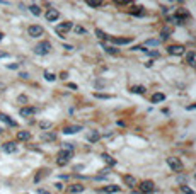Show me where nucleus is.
Here are the masks:
<instances>
[{"mask_svg": "<svg viewBox=\"0 0 196 194\" xmlns=\"http://www.w3.org/2000/svg\"><path fill=\"white\" fill-rule=\"evenodd\" d=\"M31 138V133L29 131H17V140L19 141H27Z\"/></svg>", "mask_w": 196, "mask_h": 194, "instance_id": "12", "label": "nucleus"}, {"mask_svg": "<svg viewBox=\"0 0 196 194\" xmlns=\"http://www.w3.org/2000/svg\"><path fill=\"white\" fill-rule=\"evenodd\" d=\"M44 78H46L48 82H53V80H55L56 77H55V75H53L51 72H44Z\"/></svg>", "mask_w": 196, "mask_h": 194, "instance_id": "31", "label": "nucleus"}, {"mask_svg": "<svg viewBox=\"0 0 196 194\" xmlns=\"http://www.w3.org/2000/svg\"><path fill=\"white\" fill-rule=\"evenodd\" d=\"M0 121L7 123V124H9V126H12V128H15V126H17V123H15L14 119H10V116H7V114H3V112H0Z\"/></svg>", "mask_w": 196, "mask_h": 194, "instance_id": "11", "label": "nucleus"}, {"mask_svg": "<svg viewBox=\"0 0 196 194\" xmlns=\"http://www.w3.org/2000/svg\"><path fill=\"white\" fill-rule=\"evenodd\" d=\"M96 34H97V37H99V39H104V41H106V39H109V37H108V34H104L101 29H96Z\"/></svg>", "mask_w": 196, "mask_h": 194, "instance_id": "27", "label": "nucleus"}, {"mask_svg": "<svg viewBox=\"0 0 196 194\" xmlns=\"http://www.w3.org/2000/svg\"><path fill=\"white\" fill-rule=\"evenodd\" d=\"M58 17H60V12L56 9H48L46 10V20L55 22V20H58Z\"/></svg>", "mask_w": 196, "mask_h": 194, "instance_id": "9", "label": "nucleus"}, {"mask_svg": "<svg viewBox=\"0 0 196 194\" xmlns=\"http://www.w3.org/2000/svg\"><path fill=\"white\" fill-rule=\"evenodd\" d=\"M123 181H125V184H126L128 187H135V184H137L135 177H131V176H125V177H123Z\"/></svg>", "mask_w": 196, "mask_h": 194, "instance_id": "19", "label": "nucleus"}, {"mask_svg": "<svg viewBox=\"0 0 196 194\" xmlns=\"http://www.w3.org/2000/svg\"><path fill=\"white\" fill-rule=\"evenodd\" d=\"M102 160H104L109 167H114V165H116V160H114L111 155H108V153H102Z\"/></svg>", "mask_w": 196, "mask_h": 194, "instance_id": "16", "label": "nucleus"}, {"mask_svg": "<svg viewBox=\"0 0 196 194\" xmlns=\"http://www.w3.org/2000/svg\"><path fill=\"white\" fill-rule=\"evenodd\" d=\"M2 39H3V32H0V41H2Z\"/></svg>", "mask_w": 196, "mask_h": 194, "instance_id": "44", "label": "nucleus"}, {"mask_svg": "<svg viewBox=\"0 0 196 194\" xmlns=\"http://www.w3.org/2000/svg\"><path fill=\"white\" fill-rule=\"evenodd\" d=\"M44 176H48V170H46V169H44V170H39V174L34 177V182H39V181H41Z\"/></svg>", "mask_w": 196, "mask_h": 194, "instance_id": "25", "label": "nucleus"}, {"mask_svg": "<svg viewBox=\"0 0 196 194\" xmlns=\"http://www.w3.org/2000/svg\"><path fill=\"white\" fill-rule=\"evenodd\" d=\"M38 193H39V194H51V193H49V191H44V189H39Z\"/></svg>", "mask_w": 196, "mask_h": 194, "instance_id": "41", "label": "nucleus"}, {"mask_svg": "<svg viewBox=\"0 0 196 194\" xmlns=\"http://www.w3.org/2000/svg\"><path fill=\"white\" fill-rule=\"evenodd\" d=\"M39 128H41V130H49V128H51V123H49V121H41V123H39Z\"/></svg>", "mask_w": 196, "mask_h": 194, "instance_id": "29", "label": "nucleus"}, {"mask_svg": "<svg viewBox=\"0 0 196 194\" xmlns=\"http://www.w3.org/2000/svg\"><path fill=\"white\" fill-rule=\"evenodd\" d=\"M19 114H20L22 118H31V116L36 114V107H32V106H24V107H20Z\"/></svg>", "mask_w": 196, "mask_h": 194, "instance_id": "8", "label": "nucleus"}, {"mask_svg": "<svg viewBox=\"0 0 196 194\" xmlns=\"http://www.w3.org/2000/svg\"><path fill=\"white\" fill-rule=\"evenodd\" d=\"M41 138H43V140H44V141H53V140H55V138H56V135H55V133H46V131H44V133H43V136H41Z\"/></svg>", "mask_w": 196, "mask_h": 194, "instance_id": "21", "label": "nucleus"}, {"mask_svg": "<svg viewBox=\"0 0 196 194\" xmlns=\"http://www.w3.org/2000/svg\"><path fill=\"white\" fill-rule=\"evenodd\" d=\"M49 51H51V43H49V41H41V43H38V44L34 46V53L39 55V56H44V55H48Z\"/></svg>", "mask_w": 196, "mask_h": 194, "instance_id": "1", "label": "nucleus"}, {"mask_svg": "<svg viewBox=\"0 0 196 194\" xmlns=\"http://www.w3.org/2000/svg\"><path fill=\"white\" fill-rule=\"evenodd\" d=\"M84 189H85V187H84L82 184H73V186H70V187H68V191H70L72 194H79V193H82Z\"/></svg>", "mask_w": 196, "mask_h": 194, "instance_id": "14", "label": "nucleus"}, {"mask_svg": "<svg viewBox=\"0 0 196 194\" xmlns=\"http://www.w3.org/2000/svg\"><path fill=\"white\" fill-rule=\"evenodd\" d=\"M188 109H196V102L195 104H191V106H188Z\"/></svg>", "mask_w": 196, "mask_h": 194, "instance_id": "43", "label": "nucleus"}, {"mask_svg": "<svg viewBox=\"0 0 196 194\" xmlns=\"http://www.w3.org/2000/svg\"><path fill=\"white\" fill-rule=\"evenodd\" d=\"M145 53H148V55H152V56H159V51H150V49H147Z\"/></svg>", "mask_w": 196, "mask_h": 194, "instance_id": "40", "label": "nucleus"}, {"mask_svg": "<svg viewBox=\"0 0 196 194\" xmlns=\"http://www.w3.org/2000/svg\"><path fill=\"white\" fill-rule=\"evenodd\" d=\"M5 90H7V85H5L3 82H0V94H3Z\"/></svg>", "mask_w": 196, "mask_h": 194, "instance_id": "38", "label": "nucleus"}, {"mask_svg": "<svg viewBox=\"0 0 196 194\" xmlns=\"http://www.w3.org/2000/svg\"><path fill=\"white\" fill-rule=\"evenodd\" d=\"M27 32H29V36H31V37H39V36H43V34H44V29H43L41 26H38V24H32V26H29Z\"/></svg>", "mask_w": 196, "mask_h": 194, "instance_id": "3", "label": "nucleus"}, {"mask_svg": "<svg viewBox=\"0 0 196 194\" xmlns=\"http://www.w3.org/2000/svg\"><path fill=\"white\" fill-rule=\"evenodd\" d=\"M140 191L143 194L154 193V191H155V184H154L152 181H143V182H140Z\"/></svg>", "mask_w": 196, "mask_h": 194, "instance_id": "7", "label": "nucleus"}, {"mask_svg": "<svg viewBox=\"0 0 196 194\" xmlns=\"http://www.w3.org/2000/svg\"><path fill=\"white\" fill-rule=\"evenodd\" d=\"M130 90L135 92V94H143V92H145V87H142V85H133Z\"/></svg>", "mask_w": 196, "mask_h": 194, "instance_id": "22", "label": "nucleus"}, {"mask_svg": "<svg viewBox=\"0 0 196 194\" xmlns=\"http://www.w3.org/2000/svg\"><path fill=\"white\" fill-rule=\"evenodd\" d=\"M87 138H89V141H90V143H96V141H99V140H101V133H99V131H90Z\"/></svg>", "mask_w": 196, "mask_h": 194, "instance_id": "13", "label": "nucleus"}, {"mask_svg": "<svg viewBox=\"0 0 196 194\" xmlns=\"http://www.w3.org/2000/svg\"><path fill=\"white\" fill-rule=\"evenodd\" d=\"M29 10H31L34 15H39V14H41V9H39V5H36V3H32V5L29 7Z\"/></svg>", "mask_w": 196, "mask_h": 194, "instance_id": "23", "label": "nucleus"}, {"mask_svg": "<svg viewBox=\"0 0 196 194\" xmlns=\"http://www.w3.org/2000/svg\"><path fill=\"white\" fill-rule=\"evenodd\" d=\"M17 102H19V104H26V102H27V97H26V95H19V97H17Z\"/></svg>", "mask_w": 196, "mask_h": 194, "instance_id": "35", "label": "nucleus"}, {"mask_svg": "<svg viewBox=\"0 0 196 194\" xmlns=\"http://www.w3.org/2000/svg\"><path fill=\"white\" fill-rule=\"evenodd\" d=\"M70 29H73V24H72V22H63V24H58V26H56V32H58L61 37H63Z\"/></svg>", "mask_w": 196, "mask_h": 194, "instance_id": "6", "label": "nucleus"}, {"mask_svg": "<svg viewBox=\"0 0 196 194\" xmlns=\"http://www.w3.org/2000/svg\"><path fill=\"white\" fill-rule=\"evenodd\" d=\"M111 41L114 44H128V43H131L130 37H111Z\"/></svg>", "mask_w": 196, "mask_h": 194, "instance_id": "15", "label": "nucleus"}, {"mask_svg": "<svg viewBox=\"0 0 196 194\" xmlns=\"http://www.w3.org/2000/svg\"><path fill=\"white\" fill-rule=\"evenodd\" d=\"M63 150H68V152L73 153V145L72 143H63Z\"/></svg>", "mask_w": 196, "mask_h": 194, "instance_id": "34", "label": "nucleus"}, {"mask_svg": "<svg viewBox=\"0 0 196 194\" xmlns=\"http://www.w3.org/2000/svg\"><path fill=\"white\" fill-rule=\"evenodd\" d=\"M169 37V29H164L162 31V39H167Z\"/></svg>", "mask_w": 196, "mask_h": 194, "instance_id": "37", "label": "nucleus"}, {"mask_svg": "<svg viewBox=\"0 0 196 194\" xmlns=\"http://www.w3.org/2000/svg\"><path fill=\"white\" fill-rule=\"evenodd\" d=\"M87 5H89V7H92V9H99L102 3H101V2H90V0H89V2H87Z\"/></svg>", "mask_w": 196, "mask_h": 194, "instance_id": "32", "label": "nucleus"}, {"mask_svg": "<svg viewBox=\"0 0 196 194\" xmlns=\"http://www.w3.org/2000/svg\"><path fill=\"white\" fill-rule=\"evenodd\" d=\"M186 61H188L189 65H195V53H188V55H186Z\"/></svg>", "mask_w": 196, "mask_h": 194, "instance_id": "28", "label": "nucleus"}, {"mask_svg": "<svg viewBox=\"0 0 196 194\" xmlns=\"http://www.w3.org/2000/svg\"><path fill=\"white\" fill-rule=\"evenodd\" d=\"M70 158H72V152H68V150H61V152L58 153L56 164H58V165H67Z\"/></svg>", "mask_w": 196, "mask_h": 194, "instance_id": "2", "label": "nucleus"}, {"mask_svg": "<svg viewBox=\"0 0 196 194\" xmlns=\"http://www.w3.org/2000/svg\"><path fill=\"white\" fill-rule=\"evenodd\" d=\"M181 189H183V193H186V194H195L193 191H191V189H189V187H188V186H183Z\"/></svg>", "mask_w": 196, "mask_h": 194, "instance_id": "36", "label": "nucleus"}, {"mask_svg": "<svg viewBox=\"0 0 196 194\" xmlns=\"http://www.w3.org/2000/svg\"><path fill=\"white\" fill-rule=\"evenodd\" d=\"M164 99H166V95H164V94H160V92H157V94H154V95H152V102H155V104H157V102H162Z\"/></svg>", "mask_w": 196, "mask_h": 194, "instance_id": "20", "label": "nucleus"}, {"mask_svg": "<svg viewBox=\"0 0 196 194\" xmlns=\"http://www.w3.org/2000/svg\"><path fill=\"white\" fill-rule=\"evenodd\" d=\"M104 49H106L109 55H118V49H116V48H113V46H104Z\"/></svg>", "mask_w": 196, "mask_h": 194, "instance_id": "30", "label": "nucleus"}, {"mask_svg": "<svg viewBox=\"0 0 196 194\" xmlns=\"http://www.w3.org/2000/svg\"><path fill=\"white\" fill-rule=\"evenodd\" d=\"M73 31H75L77 34H85V29H84V27H80V26H75V27H73Z\"/></svg>", "mask_w": 196, "mask_h": 194, "instance_id": "33", "label": "nucleus"}, {"mask_svg": "<svg viewBox=\"0 0 196 194\" xmlns=\"http://www.w3.org/2000/svg\"><path fill=\"white\" fill-rule=\"evenodd\" d=\"M159 43H160V39H147L145 41V48L147 46H157Z\"/></svg>", "mask_w": 196, "mask_h": 194, "instance_id": "26", "label": "nucleus"}, {"mask_svg": "<svg viewBox=\"0 0 196 194\" xmlns=\"http://www.w3.org/2000/svg\"><path fill=\"white\" fill-rule=\"evenodd\" d=\"M130 12H131L133 15H143V12H145V10H143L142 7H133V9H131Z\"/></svg>", "mask_w": 196, "mask_h": 194, "instance_id": "24", "label": "nucleus"}, {"mask_svg": "<svg viewBox=\"0 0 196 194\" xmlns=\"http://www.w3.org/2000/svg\"><path fill=\"white\" fill-rule=\"evenodd\" d=\"M80 130H82V126H67V128H63V133L72 135V133H77V131H80Z\"/></svg>", "mask_w": 196, "mask_h": 194, "instance_id": "18", "label": "nucleus"}, {"mask_svg": "<svg viewBox=\"0 0 196 194\" xmlns=\"http://www.w3.org/2000/svg\"><path fill=\"white\" fill-rule=\"evenodd\" d=\"M184 51H186V48L183 44H172V46L167 48V53L174 55V56H181V55H184Z\"/></svg>", "mask_w": 196, "mask_h": 194, "instance_id": "4", "label": "nucleus"}, {"mask_svg": "<svg viewBox=\"0 0 196 194\" xmlns=\"http://www.w3.org/2000/svg\"><path fill=\"white\" fill-rule=\"evenodd\" d=\"M7 56H9V53L3 51V49H0V60H2V58H7Z\"/></svg>", "mask_w": 196, "mask_h": 194, "instance_id": "39", "label": "nucleus"}, {"mask_svg": "<svg viewBox=\"0 0 196 194\" xmlns=\"http://www.w3.org/2000/svg\"><path fill=\"white\" fill-rule=\"evenodd\" d=\"M195 179H196V174H195Z\"/></svg>", "mask_w": 196, "mask_h": 194, "instance_id": "45", "label": "nucleus"}, {"mask_svg": "<svg viewBox=\"0 0 196 194\" xmlns=\"http://www.w3.org/2000/svg\"><path fill=\"white\" fill-rule=\"evenodd\" d=\"M104 193H106V194L119 193V186H114V184H111V186H106V187H104Z\"/></svg>", "mask_w": 196, "mask_h": 194, "instance_id": "17", "label": "nucleus"}, {"mask_svg": "<svg viewBox=\"0 0 196 194\" xmlns=\"http://www.w3.org/2000/svg\"><path fill=\"white\" fill-rule=\"evenodd\" d=\"M167 165H169L174 172H181V170H183V162H181L179 158H174V157L167 158Z\"/></svg>", "mask_w": 196, "mask_h": 194, "instance_id": "5", "label": "nucleus"}, {"mask_svg": "<svg viewBox=\"0 0 196 194\" xmlns=\"http://www.w3.org/2000/svg\"><path fill=\"white\" fill-rule=\"evenodd\" d=\"M3 152H5V153H15V152H17V143H14V141L3 143Z\"/></svg>", "mask_w": 196, "mask_h": 194, "instance_id": "10", "label": "nucleus"}, {"mask_svg": "<svg viewBox=\"0 0 196 194\" xmlns=\"http://www.w3.org/2000/svg\"><path fill=\"white\" fill-rule=\"evenodd\" d=\"M20 77H22V78H29V75H27L26 72H22V73H20Z\"/></svg>", "mask_w": 196, "mask_h": 194, "instance_id": "42", "label": "nucleus"}]
</instances>
